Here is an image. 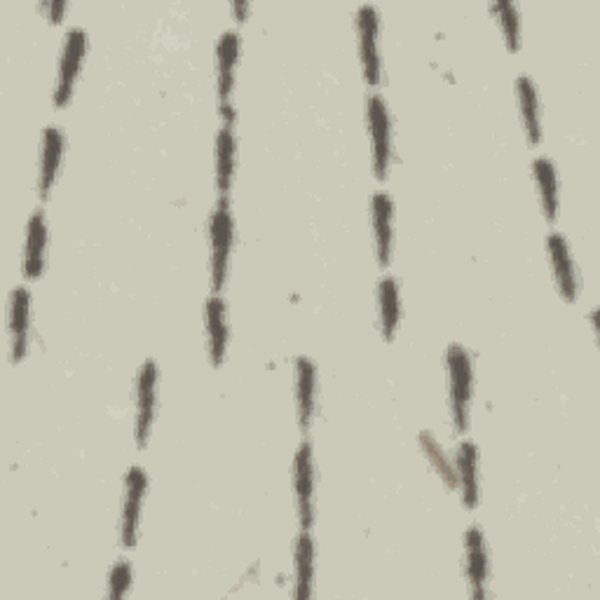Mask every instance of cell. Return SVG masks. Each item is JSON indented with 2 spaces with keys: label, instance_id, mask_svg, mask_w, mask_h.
I'll return each instance as SVG.
<instances>
[{
  "label": "cell",
  "instance_id": "cell-22",
  "mask_svg": "<svg viewBox=\"0 0 600 600\" xmlns=\"http://www.w3.org/2000/svg\"><path fill=\"white\" fill-rule=\"evenodd\" d=\"M535 169V181L537 188H540V197H542V211L544 216L549 218L551 223L556 221L558 216V188H556V167L549 158H537L533 162Z\"/></svg>",
  "mask_w": 600,
  "mask_h": 600
},
{
  "label": "cell",
  "instance_id": "cell-1",
  "mask_svg": "<svg viewBox=\"0 0 600 600\" xmlns=\"http://www.w3.org/2000/svg\"><path fill=\"white\" fill-rule=\"evenodd\" d=\"M448 364V378H450V406H453V420L458 432H467L469 429V404H472V380L474 368L469 352L465 347L453 343L448 345L446 352Z\"/></svg>",
  "mask_w": 600,
  "mask_h": 600
},
{
  "label": "cell",
  "instance_id": "cell-12",
  "mask_svg": "<svg viewBox=\"0 0 600 600\" xmlns=\"http://www.w3.org/2000/svg\"><path fill=\"white\" fill-rule=\"evenodd\" d=\"M315 390H317V371L308 357L296 359V406H298V425L308 432L312 415H315Z\"/></svg>",
  "mask_w": 600,
  "mask_h": 600
},
{
  "label": "cell",
  "instance_id": "cell-19",
  "mask_svg": "<svg viewBox=\"0 0 600 600\" xmlns=\"http://www.w3.org/2000/svg\"><path fill=\"white\" fill-rule=\"evenodd\" d=\"M315 544H312L310 530H303L296 537L293 547V563H296V598L305 600L312 596V577H315Z\"/></svg>",
  "mask_w": 600,
  "mask_h": 600
},
{
  "label": "cell",
  "instance_id": "cell-11",
  "mask_svg": "<svg viewBox=\"0 0 600 600\" xmlns=\"http://www.w3.org/2000/svg\"><path fill=\"white\" fill-rule=\"evenodd\" d=\"M373 207V235H375V254L383 268L390 265L392 258V214L394 204L387 193H375L371 197Z\"/></svg>",
  "mask_w": 600,
  "mask_h": 600
},
{
  "label": "cell",
  "instance_id": "cell-18",
  "mask_svg": "<svg viewBox=\"0 0 600 600\" xmlns=\"http://www.w3.org/2000/svg\"><path fill=\"white\" fill-rule=\"evenodd\" d=\"M45 214L43 209H36L29 221V235H26V254H24V275L26 279H38L43 272V254H45Z\"/></svg>",
  "mask_w": 600,
  "mask_h": 600
},
{
  "label": "cell",
  "instance_id": "cell-24",
  "mask_svg": "<svg viewBox=\"0 0 600 600\" xmlns=\"http://www.w3.org/2000/svg\"><path fill=\"white\" fill-rule=\"evenodd\" d=\"M420 446H422V450H425V455L429 458V462H432V467L436 469V472L441 474L443 483H446V486L450 490L458 488V472H455V469L450 467L448 455L443 453L441 446H439V443H436L434 436L429 434V432H422L420 434Z\"/></svg>",
  "mask_w": 600,
  "mask_h": 600
},
{
  "label": "cell",
  "instance_id": "cell-2",
  "mask_svg": "<svg viewBox=\"0 0 600 600\" xmlns=\"http://www.w3.org/2000/svg\"><path fill=\"white\" fill-rule=\"evenodd\" d=\"M209 235H211V282H214V291L223 289L225 275H228V261H230V249H233V235H235V223L230 216L228 204L221 202L211 214L209 223Z\"/></svg>",
  "mask_w": 600,
  "mask_h": 600
},
{
  "label": "cell",
  "instance_id": "cell-13",
  "mask_svg": "<svg viewBox=\"0 0 600 600\" xmlns=\"http://www.w3.org/2000/svg\"><path fill=\"white\" fill-rule=\"evenodd\" d=\"M551 263H554V275L558 282V291L568 303H575L577 298V277H575V265H572L568 242L561 233H551L547 240Z\"/></svg>",
  "mask_w": 600,
  "mask_h": 600
},
{
  "label": "cell",
  "instance_id": "cell-16",
  "mask_svg": "<svg viewBox=\"0 0 600 600\" xmlns=\"http://www.w3.org/2000/svg\"><path fill=\"white\" fill-rule=\"evenodd\" d=\"M476 465H479V453L472 441H462L458 448V486L462 488V500L467 509H476L479 502V476H476Z\"/></svg>",
  "mask_w": 600,
  "mask_h": 600
},
{
  "label": "cell",
  "instance_id": "cell-7",
  "mask_svg": "<svg viewBox=\"0 0 600 600\" xmlns=\"http://www.w3.org/2000/svg\"><path fill=\"white\" fill-rule=\"evenodd\" d=\"M155 387H158V366L155 361H143L136 383V443L146 448L155 415Z\"/></svg>",
  "mask_w": 600,
  "mask_h": 600
},
{
  "label": "cell",
  "instance_id": "cell-28",
  "mask_svg": "<svg viewBox=\"0 0 600 600\" xmlns=\"http://www.w3.org/2000/svg\"><path fill=\"white\" fill-rule=\"evenodd\" d=\"M233 10L237 12V17L244 19V15H247V3H235Z\"/></svg>",
  "mask_w": 600,
  "mask_h": 600
},
{
  "label": "cell",
  "instance_id": "cell-6",
  "mask_svg": "<svg viewBox=\"0 0 600 600\" xmlns=\"http://www.w3.org/2000/svg\"><path fill=\"white\" fill-rule=\"evenodd\" d=\"M237 54H240V36L237 31H223L216 45L218 57V99H221V111L228 120V125L233 122V108H230V94H233L235 85V66Z\"/></svg>",
  "mask_w": 600,
  "mask_h": 600
},
{
  "label": "cell",
  "instance_id": "cell-9",
  "mask_svg": "<svg viewBox=\"0 0 600 600\" xmlns=\"http://www.w3.org/2000/svg\"><path fill=\"white\" fill-rule=\"evenodd\" d=\"M357 26L361 36V64L368 85L380 83V54H378V10L373 5H361L357 12Z\"/></svg>",
  "mask_w": 600,
  "mask_h": 600
},
{
  "label": "cell",
  "instance_id": "cell-21",
  "mask_svg": "<svg viewBox=\"0 0 600 600\" xmlns=\"http://www.w3.org/2000/svg\"><path fill=\"white\" fill-rule=\"evenodd\" d=\"M516 94H518V106H521V118H523L525 132H528L530 143H535L537 146L542 139L540 104H537L535 85L528 75H518L516 78Z\"/></svg>",
  "mask_w": 600,
  "mask_h": 600
},
{
  "label": "cell",
  "instance_id": "cell-25",
  "mask_svg": "<svg viewBox=\"0 0 600 600\" xmlns=\"http://www.w3.org/2000/svg\"><path fill=\"white\" fill-rule=\"evenodd\" d=\"M493 12L500 17L504 40H507L509 50L518 52V47H521V19H518L516 5L509 3V0H502V3L493 5Z\"/></svg>",
  "mask_w": 600,
  "mask_h": 600
},
{
  "label": "cell",
  "instance_id": "cell-5",
  "mask_svg": "<svg viewBox=\"0 0 600 600\" xmlns=\"http://www.w3.org/2000/svg\"><path fill=\"white\" fill-rule=\"evenodd\" d=\"M85 45H87V36L83 29H78V26L68 29L64 54H61L59 83H57V90H54V106L57 108L66 106L68 99H71L75 78H78L80 64H83V57H85Z\"/></svg>",
  "mask_w": 600,
  "mask_h": 600
},
{
  "label": "cell",
  "instance_id": "cell-15",
  "mask_svg": "<svg viewBox=\"0 0 600 600\" xmlns=\"http://www.w3.org/2000/svg\"><path fill=\"white\" fill-rule=\"evenodd\" d=\"M204 319H207L209 333V357L216 368L223 364L225 347H228V324H225V303L221 296H211L204 305Z\"/></svg>",
  "mask_w": 600,
  "mask_h": 600
},
{
  "label": "cell",
  "instance_id": "cell-14",
  "mask_svg": "<svg viewBox=\"0 0 600 600\" xmlns=\"http://www.w3.org/2000/svg\"><path fill=\"white\" fill-rule=\"evenodd\" d=\"M465 549H467V575L469 584H472L474 598H486V579H488V554L486 542H483V533L476 525L467 530L465 535Z\"/></svg>",
  "mask_w": 600,
  "mask_h": 600
},
{
  "label": "cell",
  "instance_id": "cell-3",
  "mask_svg": "<svg viewBox=\"0 0 600 600\" xmlns=\"http://www.w3.org/2000/svg\"><path fill=\"white\" fill-rule=\"evenodd\" d=\"M368 108V129H371L373 148V174L378 181H385L387 167H390L392 146H390V113H387L385 99L380 94H371L366 101Z\"/></svg>",
  "mask_w": 600,
  "mask_h": 600
},
{
  "label": "cell",
  "instance_id": "cell-27",
  "mask_svg": "<svg viewBox=\"0 0 600 600\" xmlns=\"http://www.w3.org/2000/svg\"><path fill=\"white\" fill-rule=\"evenodd\" d=\"M43 10L52 12V15H50L52 22H61V12L66 10V3H61V0H57V3H45Z\"/></svg>",
  "mask_w": 600,
  "mask_h": 600
},
{
  "label": "cell",
  "instance_id": "cell-20",
  "mask_svg": "<svg viewBox=\"0 0 600 600\" xmlns=\"http://www.w3.org/2000/svg\"><path fill=\"white\" fill-rule=\"evenodd\" d=\"M235 174V134L230 125H225L216 136V186L221 193V202L230 193V183Z\"/></svg>",
  "mask_w": 600,
  "mask_h": 600
},
{
  "label": "cell",
  "instance_id": "cell-23",
  "mask_svg": "<svg viewBox=\"0 0 600 600\" xmlns=\"http://www.w3.org/2000/svg\"><path fill=\"white\" fill-rule=\"evenodd\" d=\"M380 296V324H383L385 340H392L399 326V284L394 277H385L378 289Z\"/></svg>",
  "mask_w": 600,
  "mask_h": 600
},
{
  "label": "cell",
  "instance_id": "cell-26",
  "mask_svg": "<svg viewBox=\"0 0 600 600\" xmlns=\"http://www.w3.org/2000/svg\"><path fill=\"white\" fill-rule=\"evenodd\" d=\"M129 586H132V568H129L127 561H118L111 575H108V596L118 600L129 591Z\"/></svg>",
  "mask_w": 600,
  "mask_h": 600
},
{
  "label": "cell",
  "instance_id": "cell-10",
  "mask_svg": "<svg viewBox=\"0 0 600 600\" xmlns=\"http://www.w3.org/2000/svg\"><path fill=\"white\" fill-rule=\"evenodd\" d=\"M29 310L31 293L26 286H17L10 293V336H12V361H22L26 354V336H29Z\"/></svg>",
  "mask_w": 600,
  "mask_h": 600
},
{
  "label": "cell",
  "instance_id": "cell-8",
  "mask_svg": "<svg viewBox=\"0 0 600 600\" xmlns=\"http://www.w3.org/2000/svg\"><path fill=\"white\" fill-rule=\"evenodd\" d=\"M146 472L141 467H132L127 472L125 479V502H122V547L132 549L136 544V530H139V516H141V502L146 495Z\"/></svg>",
  "mask_w": 600,
  "mask_h": 600
},
{
  "label": "cell",
  "instance_id": "cell-4",
  "mask_svg": "<svg viewBox=\"0 0 600 600\" xmlns=\"http://www.w3.org/2000/svg\"><path fill=\"white\" fill-rule=\"evenodd\" d=\"M315 469H312V446L303 441L293 458V488H296V507L300 528L310 530L315 523V509H312V493H315Z\"/></svg>",
  "mask_w": 600,
  "mask_h": 600
},
{
  "label": "cell",
  "instance_id": "cell-17",
  "mask_svg": "<svg viewBox=\"0 0 600 600\" xmlns=\"http://www.w3.org/2000/svg\"><path fill=\"white\" fill-rule=\"evenodd\" d=\"M61 153H64V134L57 127H47L43 136V165H40V186L38 193L43 200L50 195L52 183L57 181Z\"/></svg>",
  "mask_w": 600,
  "mask_h": 600
}]
</instances>
